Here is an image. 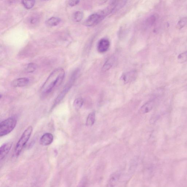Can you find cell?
Here are the masks:
<instances>
[{"mask_svg":"<svg viewBox=\"0 0 187 187\" xmlns=\"http://www.w3.org/2000/svg\"><path fill=\"white\" fill-rule=\"evenodd\" d=\"M65 77V71L62 68L57 69L52 72L41 89L43 96L49 95L60 86Z\"/></svg>","mask_w":187,"mask_h":187,"instance_id":"6da1fadb","label":"cell"},{"mask_svg":"<svg viewBox=\"0 0 187 187\" xmlns=\"http://www.w3.org/2000/svg\"><path fill=\"white\" fill-rule=\"evenodd\" d=\"M17 124L15 117H11L4 120L0 124V136L7 135L14 130Z\"/></svg>","mask_w":187,"mask_h":187,"instance_id":"7a4b0ae2","label":"cell"},{"mask_svg":"<svg viewBox=\"0 0 187 187\" xmlns=\"http://www.w3.org/2000/svg\"><path fill=\"white\" fill-rule=\"evenodd\" d=\"M32 132L33 127L31 126H30L23 132L16 146L14 151V154L15 156L19 155L22 151L29 139Z\"/></svg>","mask_w":187,"mask_h":187,"instance_id":"3957f363","label":"cell"},{"mask_svg":"<svg viewBox=\"0 0 187 187\" xmlns=\"http://www.w3.org/2000/svg\"><path fill=\"white\" fill-rule=\"evenodd\" d=\"M103 20L99 13L91 14L85 21V25L87 27L96 25Z\"/></svg>","mask_w":187,"mask_h":187,"instance_id":"277c9868","label":"cell"},{"mask_svg":"<svg viewBox=\"0 0 187 187\" xmlns=\"http://www.w3.org/2000/svg\"><path fill=\"white\" fill-rule=\"evenodd\" d=\"M54 137L51 133H46L43 134L40 139V143L43 146L50 145L53 142Z\"/></svg>","mask_w":187,"mask_h":187,"instance_id":"5b68a950","label":"cell"},{"mask_svg":"<svg viewBox=\"0 0 187 187\" xmlns=\"http://www.w3.org/2000/svg\"><path fill=\"white\" fill-rule=\"evenodd\" d=\"M110 43L109 40L106 39H101L98 42L97 50L101 53H105L108 50L110 47Z\"/></svg>","mask_w":187,"mask_h":187,"instance_id":"8992f818","label":"cell"},{"mask_svg":"<svg viewBox=\"0 0 187 187\" xmlns=\"http://www.w3.org/2000/svg\"><path fill=\"white\" fill-rule=\"evenodd\" d=\"M12 143H4L0 148V160H2L5 158L8 155L12 147Z\"/></svg>","mask_w":187,"mask_h":187,"instance_id":"52a82bcc","label":"cell"},{"mask_svg":"<svg viewBox=\"0 0 187 187\" xmlns=\"http://www.w3.org/2000/svg\"><path fill=\"white\" fill-rule=\"evenodd\" d=\"M137 75V72L135 71H132L124 73L122 75L121 79L124 83H127L135 79Z\"/></svg>","mask_w":187,"mask_h":187,"instance_id":"ba28073f","label":"cell"},{"mask_svg":"<svg viewBox=\"0 0 187 187\" xmlns=\"http://www.w3.org/2000/svg\"><path fill=\"white\" fill-rule=\"evenodd\" d=\"M29 80L27 78H19L15 79L11 83V85L14 87L25 86L29 83Z\"/></svg>","mask_w":187,"mask_h":187,"instance_id":"9c48e42d","label":"cell"},{"mask_svg":"<svg viewBox=\"0 0 187 187\" xmlns=\"http://www.w3.org/2000/svg\"><path fill=\"white\" fill-rule=\"evenodd\" d=\"M154 103L152 101L146 103L142 106L139 110V113L141 114H145L150 111L153 109Z\"/></svg>","mask_w":187,"mask_h":187,"instance_id":"30bf717a","label":"cell"},{"mask_svg":"<svg viewBox=\"0 0 187 187\" xmlns=\"http://www.w3.org/2000/svg\"><path fill=\"white\" fill-rule=\"evenodd\" d=\"M120 175L118 173H114L111 175L109 180L108 185L109 187L114 186L117 183L119 178Z\"/></svg>","mask_w":187,"mask_h":187,"instance_id":"8fae6325","label":"cell"},{"mask_svg":"<svg viewBox=\"0 0 187 187\" xmlns=\"http://www.w3.org/2000/svg\"><path fill=\"white\" fill-rule=\"evenodd\" d=\"M60 22V19L58 17H53L48 20L46 23L49 27H55L59 25Z\"/></svg>","mask_w":187,"mask_h":187,"instance_id":"7c38bea8","label":"cell"},{"mask_svg":"<svg viewBox=\"0 0 187 187\" xmlns=\"http://www.w3.org/2000/svg\"><path fill=\"white\" fill-rule=\"evenodd\" d=\"M21 2L25 8L30 9L34 6L35 1V0H22Z\"/></svg>","mask_w":187,"mask_h":187,"instance_id":"4fadbf2b","label":"cell"},{"mask_svg":"<svg viewBox=\"0 0 187 187\" xmlns=\"http://www.w3.org/2000/svg\"><path fill=\"white\" fill-rule=\"evenodd\" d=\"M95 122V114L94 112L91 113L88 115L87 118L86 125L87 126H92Z\"/></svg>","mask_w":187,"mask_h":187,"instance_id":"5bb4252c","label":"cell"},{"mask_svg":"<svg viewBox=\"0 0 187 187\" xmlns=\"http://www.w3.org/2000/svg\"><path fill=\"white\" fill-rule=\"evenodd\" d=\"M114 58L111 57L107 60L103 67L102 70L104 71H106L109 70L112 67L114 63Z\"/></svg>","mask_w":187,"mask_h":187,"instance_id":"9a60e30c","label":"cell"},{"mask_svg":"<svg viewBox=\"0 0 187 187\" xmlns=\"http://www.w3.org/2000/svg\"><path fill=\"white\" fill-rule=\"evenodd\" d=\"M83 104V100L82 98H77L74 102V106L75 109L79 110L81 108Z\"/></svg>","mask_w":187,"mask_h":187,"instance_id":"2e32d148","label":"cell"},{"mask_svg":"<svg viewBox=\"0 0 187 187\" xmlns=\"http://www.w3.org/2000/svg\"><path fill=\"white\" fill-rule=\"evenodd\" d=\"M37 68V65L35 63H31L27 65L26 70L28 73H32L35 71Z\"/></svg>","mask_w":187,"mask_h":187,"instance_id":"e0dca14e","label":"cell"},{"mask_svg":"<svg viewBox=\"0 0 187 187\" xmlns=\"http://www.w3.org/2000/svg\"><path fill=\"white\" fill-rule=\"evenodd\" d=\"M157 17L155 15L150 16L146 20V24L148 26H152L155 23Z\"/></svg>","mask_w":187,"mask_h":187,"instance_id":"ac0fdd59","label":"cell"},{"mask_svg":"<svg viewBox=\"0 0 187 187\" xmlns=\"http://www.w3.org/2000/svg\"><path fill=\"white\" fill-rule=\"evenodd\" d=\"M83 13L81 11H76L74 14V18L76 22H79L82 21L83 17Z\"/></svg>","mask_w":187,"mask_h":187,"instance_id":"d6986e66","label":"cell"},{"mask_svg":"<svg viewBox=\"0 0 187 187\" xmlns=\"http://www.w3.org/2000/svg\"><path fill=\"white\" fill-rule=\"evenodd\" d=\"M187 24V18H181L179 21L178 22L177 24V27L178 29H181L185 27Z\"/></svg>","mask_w":187,"mask_h":187,"instance_id":"ffe728a7","label":"cell"},{"mask_svg":"<svg viewBox=\"0 0 187 187\" xmlns=\"http://www.w3.org/2000/svg\"><path fill=\"white\" fill-rule=\"evenodd\" d=\"M178 60L180 63H183L187 60V51L181 53L178 56Z\"/></svg>","mask_w":187,"mask_h":187,"instance_id":"44dd1931","label":"cell"},{"mask_svg":"<svg viewBox=\"0 0 187 187\" xmlns=\"http://www.w3.org/2000/svg\"><path fill=\"white\" fill-rule=\"evenodd\" d=\"M80 2V0H69V4L71 6H75L78 5Z\"/></svg>","mask_w":187,"mask_h":187,"instance_id":"7402d4cb","label":"cell"},{"mask_svg":"<svg viewBox=\"0 0 187 187\" xmlns=\"http://www.w3.org/2000/svg\"><path fill=\"white\" fill-rule=\"evenodd\" d=\"M37 18H32L30 20V22L32 24H35L37 21Z\"/></svg>","mask_w":187,"mask_h":187,"instance_id":"603a6c76","label":"cell"},{"mask_svg":"<svg viewBox=\"0 0 187 187\" xmlns=\"http://www.w3.org/2000/svg\"><path fill=\"white\" fill-rule=\"evenodd\" d=\"M43 1H46V0H43Z\"/></svg>","mask_w":187,"mask_h":187,"instance_id":"cb8c5ba5","label":"cell"}]
</instances>
